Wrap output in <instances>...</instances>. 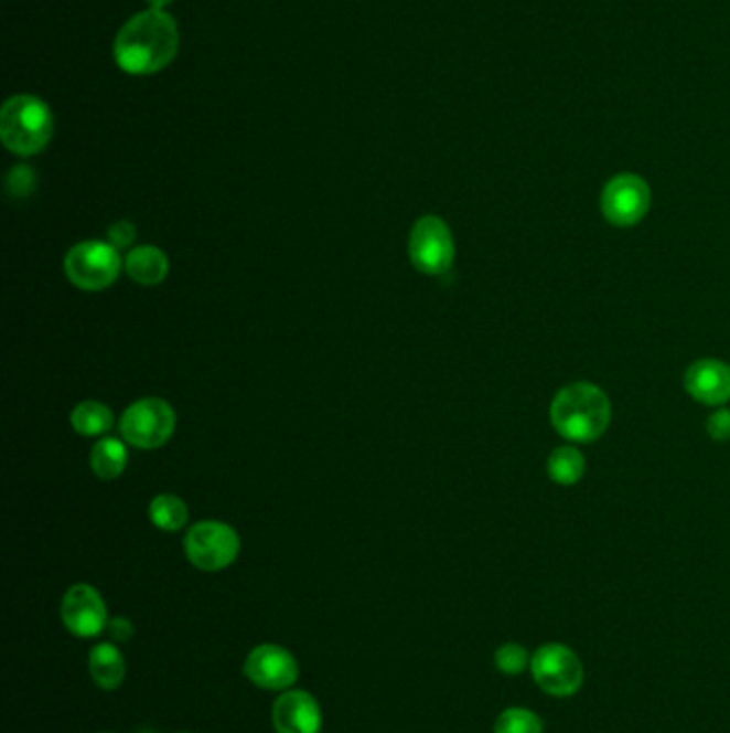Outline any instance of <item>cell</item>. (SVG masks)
I'll return each mask as SVG.
<instances>
[{
  "label": "cell",
  "instance_id": "1",
  "mask_svg": "<svg viewBox=\"0 0 730 733\" xmlns=\"http://www.w3.org/2000/svg\"><path fill=\"white\" fill-rule=\"evenodd\" d=\"M179 24L165 11L148 9L133 15L116 35V65L131 75H152L165 70L179 52Z\"/></svg>",
  "mask_w": 730,
  "mask_h": 733
},
{
  "label": "cell",
  "instance_id": "2",
  "mask_svg": "<svg viewBox=\"0 0 730 733\" xmlns=\"http://www.w3.org/2000/svg\"><path fill=\"white\" fill-rule=\"evenodd\" d=\"M611 402L602 389L589 382L563 386L550 405L552 427L566 440H598L611 425Z\"/></svg>",
  "mask_w": 730,
  "mask_h": 733
},
{
  "label": "cell",
  "instance_id": "3",
  "mask_svg": "<svg viewBox=\"0 0 730 733\" xmlns=\"http://www.w3.org/2000/svg\"><path fill=\"white\" fill-rule=\"evenodd\" d=\"M54 134V116L33 95H15L0 110V138L13 155L31 157L47 147Z\"/></svg>",
  "mask_w": 730,
  "mask_h": 733
},
{
  "label": "cell",
  "instance_id": "4",
  "mask_svg": "<svg viewBox=\"0 0 730 733\" xmlns=\"http://www.w3.org/2000/svg\"><path fill=\"white\" fill-rule=\"evenodd\" d=\"M122 259L118 249L104 241L77 243L65 256V275L69 281L88 293L106 290L116 281Z\"/></svg>",
  "mask_w": 730,
  "mask_h": 733
},
{
  "label": "cell",
  "instance_id": "5",
  "mask_svg": "<svg viewBox=\"0 0 730 733\" xmlns=\"http://www.w3.org/2000/svg\"><path fill=\"white\" fill-rule=\"evenodd\" d=\"M184 553L195 569L217 573L238 557L240 539L227 523L200 521L184 537Z\"/></svg>",
  "mask_w": 730,
  "mask_h": 733
},
{
  "label": "cell",
  "instance_id": "6",
  "mask_svg": "<svg viewBox=\"0 0 730 733\" xmlns=\"http://www.w3.org/2000/svg\"><path fill=\"white\" fill-rule=\"evenodd\" d=\"M176 412L159 397L140 400L129 405L120 418V434L125 442L142 450L163 446L174 436Z\"/></svg>",
  "mask_w": 730,
  "mask_h": 733
},
{
  "label": "cell",
  "instance_id": "7",
  "mask_svg": "<svg viewBox=\"0 0 730 733\" xmlns=\"http://www.w3.org/2000/svg\"><path fill=\"white\" fill-rule=\"evenodd\" d=\"M532 673L536 684L552 697H570L583 687V662L579 655L563 644H547L532 657Z\"/></svg>",
  "mask_w": 730,
  "mask_h": 733
},
{
  "label": "cell",
  "instance_id": "8",
  "mask_svg": "<svg viewBox=\"0 0 730 733\" xmlns=\"http://www.w3.org/2000/svg\"><path fill=\"white\" fill-rule=\"evenodd\" d=\"M411 264L425 275H443L454 259V238L450 227L436 215L416 221L409 234Z\"/></svg>",
  "mask_w": 730,
  "mask_h": 733
},
{
  "label": "cell",
  "instance_id": "9",
  "mask_svg": "<svg viewBox=\"0 0 730 733\" xmlns=\"http://www.w3.org/2000/svg\"><path fill=\"white\" fill-rule=\"evenodd\" d=\"M652 204V191L636 174H620L602 191L604 220L618 227H630L643 220Z\"/></svg>",
  "mask_w": 730,
  "mask_h": 733
},
{
  "label": "cell",
  "instance_id": "10",
  "mask_svg": "<svg viewBox=\"0 0 730 733\" xmlns=\"http://www.w3.org/2000/svg\"><path fill=\"white\" fill-rule=\"evenodd\" d=\"M245 676L264 691H290L298 680V660L277 644L256 646L245 659Z\"/></svg>",
  "mask_w": 730,
  "mask_h": 733
},
{
  "label": "cell",
  "instance_id": "11",
  "mask_svg": "<svg viewBox=\"0 0 730 733\" xmlns=\"http://www.w3.org/2000/svg\"><path fill=\"white\" fill-rule=\"evenodd\" d=\"M61 618L65 628L79 639L101 635L110 623L104 596L88 584H75L65 592Z\"/></svg>",
  "mask_w": 730,
  "mask_h": 733
},
{
  "label": "cell",
  "instance_id": "12",
  "mask_svg": "<svg viewBox=\"0 0 730 733\" xmlns=\"http://www.w3.org/2000/svg\"><path fill=\"white\" fill-rule=\"evenodd\" d=\"M322 723V708L309 691H283L272 705V727L277 733H320Z\"/></svg>",
  "mask_w": 730,
  "mask_h": 733
},
{
  "label": "cell",
  "instance_id": "13",
  "mask_svg": "<svg viewBox=\"0 0 730 733\" xmlns=\"http://www.w3.org/2000/svg\"><path fill=\"white\" fill-rule=\"evenodd\" d=\"M686 391L696 402L722 405L730 400V366L713 359L696 361L686 371Z\"/></svg>",
  "mask_w": 730,
  "mask_h": 733
},
{
  "label": "cell",
  "instance_id": "14",
  "mask_svg": "<svg viewBox=\"0 0 730 733\" xmlns=\"http://www.w3.org/2000/svg\"><path fill=\"white\" fill-rule=\"evenodd\" d=\"M88 671L93 682L104 691H116L127 673L122 652L114 644H99L88 655Z\"/></svg>",
  "mask_w": 730,
  "mask_h": 733
},
{
  "label": "cell",
  "instance_id": "15",
  "mask_svg": "<svg viewBox=\"0 0 730 733\" xmlns=\"http://www.w3.org/2000/svg\"><path fill=\"white\" fill-rule=\"evenodd\" d=\"M125 268L129 273V277L140 284V286H159L168 273H170V262L168 256L152 247V245H142L136 247L127 259H125Z\"/></svg>",
  "mask_w": 730,
  "mask_h": 733
},
{
  "label": "cell",
  "instance_id": "16",
  "mask_svg": "<svg viewBox=\"0 0 730 733\" xmlns=\"http://www.w3.org/2000/svg\"><path fill=\"white\" fill-rule=\"evenodd\" d=\"M72 425L79 436H101L110 432L114 425V414L108 405L99 402H82L72 412Z\"/></svg>",
  "mask_w": 730,
  "mask_h": 733
},
{
  "label": "cell",
  "instance_id": "17",
  "mask_svg": "<svg viewBox=\"0 0 730 733\" xmlns=\"http://www.w3.org/2000/svg\"><path fill=\"white\" fill-rule=\"evenodd\" d=\"M90 466L95 475L104 480H114L125 472L127 466V448L120 440L106 438L97 442L90 455Z\"/></svg>",
  "mask_w": 730,
  "mask_h": 733
},
{
  "label": "cell",
  "instance_id": "18",
  "mask_svg": "<svg viewBox=\"0 0 730 733\" xmlns=\"http://www.w3.org/2000/svg\"><path fill=\"white\" fill-rule=\"evenodd\" d=\"M584 475V457L575 446L555 448L548 457V477L557 485H577Z\"/></svg>",
  "mask_w": 730,
  "mask_h": 733
},
{
  "label": "cell",
  "instance_id": "19",
  "mask_svg": "<svg viewBox=\"0 0 730 733\" xmlns=\"http://www.w3.org/2000/svg\"><path fill=\"white\" fill-rule=\"evenodd\" d=\"M148 514H150V521L165 530V532H176L186 525L189 521V509L184 504L183 500L179 496H172V493H163V496H157L152 502H150V509H148Z\"/></svg>",
  "mask_w": 730,
  "mask_h": 733
},
{
  "label": "cell",
  "instance_id": "20",
  "mask_svg": "<svg viewBox=\"0 0 730 733\" xmlns=\"http://www.w3.org/2000/svg\"><path fill=\"white\" fill-rule=\"evenodd\" d=\"M493 733H545V723L527 708H508L497 716Z\"/></svg>",
  "mask_w": 730,
  "mask_h": 733
},
{
  "label": "cell",
  "instance_id": "21",
  "mask_svg": "<svg viewBox=\"0 0 730 733\" xmlns=\"http://www.w3.org/2000/svg\"><path fill=\"white\" fill-rule=\"evenodd\" d=\"M495 665L506 676H518V673H523L532 665V659H529V655H527V650L523 646H518V644H504L495 652Z\"/></svg>",
  "mask_w": 730,
  "mask_h": 733
},
{
  "label": "cell",
  "instance_id": "22",
  "mask_svg": "<svg viewBox=\"0 0 730 733\" xmlns=\"http://www.w3.org/2000/svg\"><path fill=\"white\" fill-rule=\"evenodd\" d=\"M35 174L29 166H18L11 170V174L7 177V189L11 195L15 198H24V195H31L33 189H35Z\"/></svg>",
  "mask_w": 730,
  "mask_h": 733
},
{
  "label": "cell",
  "instance_id": "23",
  "mask_svg": "<svg viewBox=\"0 0 730 733\" xmlns=\"http://www.w3.org/2000/svg\"><path fill=\"white\" fill-rule=\"evenodd\" d=\"M108 238L116 249H125L136 241V225L131 221H116L108 230Z\"/></svg>",
  "mask_w": 730,
  "mask_h": 733
},
{
  "label": "cell",
  "instance_id": "24",
  "mask_svg": "<svg viewBox=\"0 0 730 733\" xmlns=\"http://www.w3.org/2000/svg\"><path fill=\"white\" fill-rule=\"evenodd\" d=\"M707 432L713 440H730V410H718L707 421Z\"/></svg>",
  "mask_w": 730,
  "mask_h": 733
},
{
  "label": "cell",
  "instance_id": "25",
  "mask_svg": "<svg viewBox=\"0 0 730 733\" xmlns=\"http://www.w3.org/2000/svg\"><path fill=\"white\" fill-rule=\"evenodd\" d=\"M108 635H110L111 641L114 644H125V641H129L131 637H133V633H136V628H133V624L129 623L127 618H114V620H110L108 623Z\"/></svg>",
  "mask_w": 730,
  "mask_h": 733
},
{
  "label": "cell",
  "instance_id": "26",
  "mask_svg": "<svg viewBox=\"0 0 730 733\" xmlns=\"http://www.w3.org/2000/svg\"><path fill=\"white\" fill-rule=\"evenodd\" d=\"M148 7L150 9H157V11H163L168 4H172L174 0H147Z\"/></svg>",
  "mask_w": 730,
  "mask_h": 733
},
{
  "label": "cell",
  "instance_id": "27",
  "mask_svg": "<svg viewBox=\"0 0 730 733\" xmlns=\"http://www.w3.org/2000/svg\"><path fill=\"white\" fill-rule=\"evenodd\" d=\"M138 733H157V732H152V730H140V732Z\"/></svg>",
  "mask_w": 730,
  "mask_h": 733
},
{
  "label": "cell",
  "instance_id": "28",
  "mask_svg": "<svg viewBox=\"0 0 730 733\" xmlns=\"http://www.w3.org/2000/svg\"><path fill=\"white\" fill-rule=\"evenodd\" d=\"M106 733H108V732H106Z\"/></svg>",
  "mask_w": 730,
  "mask_h": 733
}]
</instances>
